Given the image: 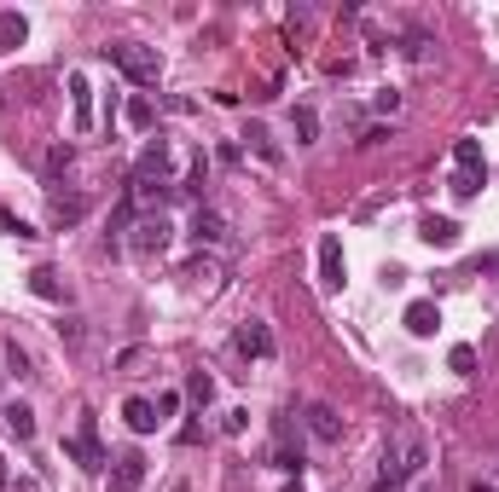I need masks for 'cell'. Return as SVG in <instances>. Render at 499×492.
I'll return each mask as SVG.
<instances>
[{
    "mask_svg": "<svg viewBox=\"0 0 499 492\" xmlns=\"http://www.w3.org/2000/svg\"><path fill=\"white\" fill-rule=\"evenodd\" d=\"M424 463H430V446H424L418 435H407V440H395V446H383V463H377L372 492H395V487H407L412 475H424Z\"/></svg>",
    "mask_w": 499,
    "mask_h": 492,
    "instance_id": "6da1fadb",
    "label": "cell"
},
{
    "mask_svg": "<svg viewBox=\"0 0 499 492\" xmlns=\"http://www.w3.org/2000/svg\"><path fill=\"white\" fill-rule=\"evenodd\" d=\"M105 58L123 70L133 88H157V76H163V58H157V47H140V41H111V47H105Z\"/></svg>",
    "mask_w": 499,
    "mask_h": 492,
    "instance_id": "7a4b0ae2",
    "label": "cell"
},
{
    "mask_svg": "<svg viewBox=\"0 0 499 492\" xmlns=\"http://www.w3.org/2000/svg\"><path fill=\"white\" fill-rule=\"evenodd\" d=\"M65 458H76L82 470H105V463H111L105 446H99V428H93V411H82V428L65 440Z\"/></svg>",
    "mask_w": 499,
    "mask_h": 492,
    "instance_id": "3957f363",
    "label": "cell"
},
{
    "mask_svg": "<svg viewBox=\"0 0 499 492\" xmlns=\"http://www.w3.org/2000/svg\"><path fill=\"white\" fill-rule=\"evenodd\" d=\"M168 163H175V157H168V140L157 133L140 151V163H133V186H168Z\"/></svg>",
    "mask_w": 499,
    "mask_h": 492,
    "instance_id": "277c9868",
    "label": "cell"
},
{
    "mask_svg": "<svg viewBox=\"0 0 499 492\" xmlns=\"http://www.w3.org/2000/svg\"><path fill=\"white\" fill-rule=\"evenodd\" d=\"M233 348L245 353V360H273V330H267V318H245V325L233 330Z\"/></svg>",
    "mask_w": 499,
    "mask_h": 492,
    "instance_id": "5b68a950",
    "label": "cell"
},
{
    "mask_svg": "<svg viewBox=\"0 0 499 492\" xmlns=\"http://www.w3.org/2000/svg\"><path fill=\"white\" fill-rule=\"evenodd\" d=\"M168 238H175V226H168V215H145L140 226H133V255H163Z\"/></svg>",
    "mask_w": 499,
    "mask_h": 492,
    "instance_id": "8992f818",
    "label": "cell"
},
{
    "mask_svg": "<svg viewBox=\"0 0 499 492\" xmlns=\"http://www.w3.org/2000/svg\"><path fill=\"white\" fill-rule=\"evenodd\" d=\"M343 278H348L343 238H337V232H325V238H320V284H325V290H343Z\"/></svg>",
    "mask_w": 499,
    "mask_h": 492,
    "instance_id": "52a82bcc",
    "label": "cell"
},
{
    "mask_svg": "<svg viewBox=\"0 0 499 492\" xmlns=\"http://www.w3.org/2000/svg\"><path fill=\"white\" fill-rule=\"evenodd\" d=\"M192 243H198V250H221L227 243V215L198 208V215H192Z\"/></svg>",
    "mask_w": 499,
    "mask_h": 492,
    "instance_id": "ba28073f",
    "label": "cell"
},
{
    "mask_svg": "<svg viewBox=\"0 0 499 492\" xmlns=\"http://www.w3.org/2000/svg\"><path fill=\"white\" fill-rule=\"evenodd\" d=\"M140 481H145V458H140V452L111 458V492H140Z\"/></svg>",
    "mask_w": 499,
    "mask_h": 492,
    "instance_id": "9c48e42d",
    "label": "cell"
},
{
    "mask_svg": "<svg viewBox=\"0 0 499 492\" xmlns=\"http://www.w3.org/2000/svg\"><path fill=\"white\" fill-rule=\"evenodd\" d=\"M418 238L430 243V250H453V243H459V220H447V215H424V220H418Z\"/></svg>",
    "mask_w": 499,
    "mask_h": 492,
    "instance_id": "30bf717a",
    "label": "cell"
},
{
    "mask_svg": "<svg viewBox=\"0 0 499 492\" xmlns=\"http://www.w3.org/2000/svg\"><path fill=\"white\" fill-rule=\"evenodd\" d=\"M308 428H314V440H325V446L343 440V417H337L331 405H308Z\"/></svg>",
    "mask_w": 499,
    "mask_h": 492,
    "instance_id": "8fae6325",
    "label": "cell"
},
{
    "mask_svg": "<svg viewBox=\"0 0 499 492\" xmlns=\"http://www.w3.org/2000/svg\"><path fill=\"white\" fill-rule=\"evenodd\" d=\"M435 325H442V307L435 301H407V330L412 336H435Z\"/></svg>",
    "mask_w": 499,
    "mask_h": 492,
    "instance_id": "7c38bea8",
    "label": "cell"
},
{
    "mask_svg": "<svg viewBox=\"0 0 499 492\" xmlns=\"http://www.w3.org/2000/svg\"><path fill=\"white\" fill-rule=\"evenodd\" d=\"M123 417H128L133 435H151V428L163 423V417H157V405H151V400H140V394H133V400H123Z\"/></svg>",
    "mask_w": 499,
    "mask_h": 492,
    "instance_id": "4fadbf2b",
    "label": "cell"
},
{
    "mask_svg": "<svg viewBox=\"0 0 499 492\" xmlns=\"http://www.w3.org/2000/svg\"><path fill=\"white\" fill-rule=\"evenodd\" d=\"M70 105H76V133H88L93 128V93H88V76H70Z\"/></svg>",
    "mask_w": 499,
    "mask_h": 492,
    "instance_id": "5bb4252c",
    "label": "cell"
},
{
    "mask_svg": "<svg viewBox=\"0 0 499 492\" xmlns=\"http://www.w3.org/2000/svg\"><path fill=\"white\" fill-rule=\"evenodd\" d=\"M47 215H53V226H76V220L88 215V197H65V191H53V208H47Z\"/></svg>",
    "mask_w": 499,
    "mask_h": 492,
    "instance_id": "9a60e30c",
    "label": "cell"
},
{
    "mask_svg": "<svg viewBox=\"0 0 499 492\" xmlns=\"http://www.w3.org/2000/svg\"><path fill=\"white\" fill-rule=\"evenodd\" d=\"M0 423H6V428H12V435H18V440H35V411H30V405H23V400H12L6 411H0Z\"/></svg>",
    "mask_w": 499,
    "mask_h": 492,
    "instance_id": "2e32d148",
    "label": "cell"
},
{
    "mask_svg": "<svg viewBox=\"0 0 499 492\" xmlns=\"http://www.w3.org/2000/svg\"><path fill=\"white\" fill-rule=\"evenodd\" d=\"M23 35H30V23H23V12H0V53H12V47H23Z\"/></svg>",
    "mask_w": 499,
    "mask_h": 492,
    "instance_id": "e0dca14e",
    "label": "cell"
},
{
    "mask_svg": "<svg viewBox=\"0 0 499 492\" xmlns=\"http://www.w3.org/2000/svg\"><path fill=\"white\" fill-rule=\"evenodd\" d=\"M447 186H453V197H477L482 186H488V168H453Z\"/></svg>",
    "mask_w": 499,
    "mask_h": 492,
    "instance_id": "ac0fdd59",
    "label": "cell"
},
{
    "mask_svg": "<svg viewBox=\"0 0 499 492\" xmlns=\"http://www.w3.org/2000/svg\"><path fill=\"white\" fill-rule=\"evenodd\" d=\"M290 133H297V145H314V140H320V116H314L308 105L290 110Z\"/></svg>",
    "mask_w": 499,
    "mask_h": 492,
    "instance_id": "d6986e66",
    "label": "cell"
},
{
    "mask_svg": "<svg viewBox=\"0 0 499 492\" xmlns=\"http://www.w3.org/2000/svg\"><path fill=\"white\" fill-rule=\"evenodd\" d=\"M30 290H35V295H47V301H65V284H58L53 267H35V273H30Z\"/></svg>",
    "mask_w": 499,
    "mask_h": 492,
    "instance_id": "ffe728a7",
    "label": "cell"
},
{
    "mask_svg": "<svg viewBox=\"0 0 499 492\" xmlns=\"http://www.w3.org/2000/svg\"><path fill=\"white\" fill-rule=\"evenodd\" d=\"M447 371L477 377V348H470V342H453V348H447Z\"/></svg>",
    "mask_w": 499,
    "mask_h": 492,
    "instance_id": "44dd1931",
    "label": "cell"
},
{
    "mask_svg": "<svg viewBox=\"0 0 499 492\" xmlns=\"http://www.w3.org/2000/svg\"><path fill=\"white\" fill-rule=\"evenodd\" d=\"M186 400H192V405H210V400H215V377L192 371V377H186Z\"/></svg>",
    "mask_w": 499,
    "mask_h": 492,
    "instance_id": "7402d4cb",
    "label": "cell"
},
{
    "mask_svg": "<svg viewBox=\"0 0 499 492\" xmlns=\"http://www.w3.org/2000/svg\"><path fill=\"white\" fill-rule=\"evenodd\" d=\"M0 232H6V238H18V243H30V238H41V232L30 226V220H18L12 215V208H0Z\"/></svg>",
    "mask_w": 499,
    "mask_h": 492,
    "instance_id": "603a6c76",
    "label": "cell"
},
{
    "mask_svg": "<svg viewBox=\"0 0 499 492\" xmlns=\"http://www.w3.org/2000/svg\"><path fill=\"white\" fill-rule=\"evenodd\" d=\"M453 168H488V163H482V145L477 140H459L453 145Z\"/></svg>",
    "mask_w": 499,
    "mask_h": 492,
    "instance_id": "cb8c5ba5",
    "label": "cell"
},
{
    "mask_svg": "<svg viewBox=\"0 0 499 492\" xmlns=\"http://www.w3.org/2000/svg\"><path fill=\"white\" fill-rule=\"evenodd\" d=\"M273 470H285V475H302V446H279V458H273Z\"/></svg>",
    "mask_w": 499,
    "mask_h": 492,
    "instance_id": "d4e9b609",
    "label": "cell"
},
{
    "mask_svg": "<svg viewBox=\"0 0 499 492\" xmlns=\"http://www.w3.org/2000/svg\"><path fill=\"white\" fill-rule=\"evenodd\" d=\"M245 140H250V145H255V151H262V157H267V163H279V145H273V140H267V128H255V122H250V133H245Z\"/></svg>",
    "mask_w": 499,
    "mask_h": 492,
    "instance_id": "484cf974",
    "label": "cell"
},
{
    "mask_svg": "<svg viewBox=\"0 0 499 492\" xmlns=\"http://www.w3.org/2000/svg\"><path fill=\"white\" fill-rule=\"evenodd\" d=\"M70 163H76V151H70V145H53V151H47V174H65Z\"/></svg>",
    "mask_w": 499,
    "mask_h": 492,
    "instance_id": "4316f807",
    "label": "cell"
},
{
    "mask_svg": "<svg viewBox=\"0 0 499 492\" xmlns=\"http://www.w3.org/2000/svg\"><path fill=\"white\" fill-rule=\"evenodd\" d=\"M128 122H133V128H151V98H133V105H128Z\"/></svg>",
    "mask_w": 499,
    "mask_h": 492,
    "instance_id": "83f0119b",
    "label": "cell"
},
{
    "mask_svg": "<svg viewBox=\"0 0 499 492\" xmlns=\"http://www.w3.org/2000/svg\"><path fill=\"white\" fill-rule=\"evenodd\" d=\"M245 423H250V411H245V405H233V411L221 417V428H227V435H245Z\"/></svg>",
    "mask_w": 499,
    "mask_h": 492,
    "instance_id": "f1b7e54d",
    "label": "cell"
},
{
    "mask_svg": "<svg viewBox=\"0 0 499 492\" xmlns=\"http://www.w3.org/2000/svg\"><path fill=\"white\" fill-rule=\"evenodd\" d=\"M389 140H395V128H366V133H360V145H366V151H372V145H389Z\"/></svg>",
    "mask_w": 499,
    "mask_h": 492,
    "instance_id": "f546056e",
    "label": "cell"
},
{
    "mask_svg": "<svg viewBox=\"0 0 499 492\" xmlns=\"http://www.w3.org/2000/svg\"><path fill=\"white\" fill-rule=\"evenodd\" d=\"M6 360H12V371H18V377H30V353H23V348H6Z\"/></svg>",
    "mask_w": 499,
    "mask_h": 492,
    "instance_id": "4dcf8cb0",
    "label": "cell"
},
{
    "mask_svg": "<svg viewBox=\"0 0 499 492\" xmlns=\"http://www.w3.org/2000/svg\"><path fill=\"white\" fill-rule=\"evenodd\" d=\"M18 492H41V481H35V475H23V481H18Z\"/></svg>",
    "mask_w": 499,
    "mask_h": 492,
    "instance_id": "1f68e13d",
    "label": "cell"
},
{
    "mask_svg": "<svg viewBox=\"0 0 499 492\" xmlns=\"http://www.w3.org/2000/svg\"><path fill=\"white\" fill-rule=\"evenodd\" d=\"M285 492H302V475H290V481H285Z\"/></svg>",
    "mask_w": 499,
    "mask_h": 492,
    "instance_id": "d6a6232c",
    "label": "cell"
},
{
    "mask_svg": "<svg viewBox=\"0 0 499 492\" xmlns=\"http://www.w3.org/2000/svg\"><path fill=\"white\" fill-rule=\"evenodd\" d=\"M470 492H499V487H494V481H477V487H470Z\"/></svg>",
    "mask_w": 499,
    "mask_h": 492,
    "instance_id": "836d02e7",
    "label": "cell"
},
{
    "mask_svg": "<svg viewBox=\"0 0 499 492\" xmlns=\"http://www.w3.org/2000/svg\"><path fill=\"white\" fill-rule=\"evenodd\" d=\"M0 487H6V463H0Z\"/></svg>",
    "mask_w": 499,
    "mask_h": 492,
    "instance_id": "e575fe53",
    "label": "cell"
}]
</instances>
